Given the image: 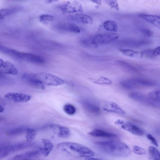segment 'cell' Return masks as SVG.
<instances>
[{
	"instance_id": "cell-1",
	"label": "cell",
	"mask_w": 160,
	"mask_h": 160,
	"mask_svg": "<svg viewBox=\"0 0 160 160\" xmlns=\"http://www.w3.org/2000/svg\"><path fill=\"white\" fill-rule=\"evenodd\" d=\"M22 79L30 85L41 89L45 86H57L63 85L65 81L51 74L45 72L25 73L22 76Z\"/></svg>"
},
{
	"instance_id": "cell-2",
	"label": "cell",
	"mask_w": 160,
	"mask_h": 160,
	"mask_svg": "<svg viewBox=\"0 0 160 160\" xmlns=\"http://www.w3.org/2000/svg\"><path fill=\"white\" fill-rule=\"evenodd\" d=\"M95 144L101 151L110 156L126 158L131 153L128 146L119 141L111 140L98 141L96 142Z\"/></svg>"
},
{
	"instance_id": "cell-3",
	"label": "cell",
	"mask_w": 160,
	"mask_h": 160,
	"mask_svg": "<svg viewBox=\"0 0 160 160\" xmlns=\"http://www.w3.org/2000/svg\"><path fill=\"white\" fill-rule=\"evenodd\" d=\"M58 149L66 154L80 158L93 157L94 152L86 146L76 142H65L58 143Z\"/></svg>"
},
{
	"instance_id": "cell-4",
	"label": "cell",
	"mask_w": 160,
	"mask_h": 160,
	"mask_svg": "<svg viewBox=\"0 0 160 160\" xmlns=\"http://www.w3.org/2000/svg\"><path fill=\"white\" fill-rule=\"evenodd\" d=\"M0 50L2 53L18 59L36 64H41L44 63L43 58L38 55L20 52L3 46H0Z\"/></svg>"
},
{
	"instance_id": "cell-5",
	"label": "cell",
	"mask_w": 160,
	"mask_h": 160,
	"mask_svg": "<svg viewBox=\"0 0 160 160\" xmlns=\"http://www.w3.org/2000/svg\"><path fill=\"white\" fill-rule=\"evenodd\" d=\"M119 37V34L115 33H101L95 35L89 38L83 39L81 42L87 46L105 45L115 41Z\"/></svg>"
},
{
	"instance_id": "cell-6",
	"label": "cell",
	"mask_w": 160,
	"mask_h": 160,
	"mask_svg": "<svg viewBox=\"0 0 160 160\" xmlns=\"http://www.w3.org/2000/svg\"><path fill=\"white\" fill-rule=\"evenodd\" d=\"M114 123L123 129L133 134L141 136L144 134V131L141 128L131 122L118 119L115 121Z\"/></svg>"
},
{
	"instance_id": "cell-7",
	"label": "cell",
	"mask_w": 160,
	"mask_h": 160,
	"mask_svg": "<svg viewBox=\"0 0 160 160\" xmlns=\"http://www.w3.org/2000/svg\"><path fill=\"white\" fill-rule=\"evenodd\" d=\"M58 7L62 12L65 13L81 12L83 10L81 4L76 1L65 2L59 5Z\"/></svg>"
},
{
	"instance_id": "cell-8",
	"label": "cell",
	"mask_w": 160,
	"mask_h": 160,
	"mask_svg": "<svg viewBox=\"0 0 160 160\" xmlns=\"http://www.w3.org/2000/svg\"><path fill=\"white\" fill-rule=\"evenodd\" d=\"M30 145L26 143H20L11 145H3L0 147V158L6 157L11 153L27 148Z\"/></svg>"
},
{
	"instance_id": "cell-9",
	"label": "cell",
	"mask_w": 160,
	"mask_h": 160,
	"mask_svg": "<svg viewBox=\"0 0 160 160\" xmlns=\"http://www.w3.org/2000/svg\"><path fill=\"white\" fill-rule=\"evenodd\" d=\"M151 41L147 40L125 39L122 40L118 43L122 46L132 48H138L150 44Z\"/></svg>"
},
{
	"instance_id": "cell-10",
	"label": "cell",
	"mask_w": 160,
	"mask_h": 160,
	"mask_svg": "<svg viewBox=\"0 0 160 160\" xmlns=\"http://www.w3.org/2000/svg\"><path fill=\"white\" fill-rule=\"evenodd\" d=\"M7 99L18 102H26L30 101L32 96L30 95L18 92H8L4 95Z\"/></svg>"
},
{
	"instance_id": "cell-11",
	"label": "cell",
	"mask_w": 160,
	"mask_h": 160,
	"mask_svg": "<svg viewBox=\"0 0 160 160\" xmlns=\"http://www.w3.org/2000/svg\"><path fill=\"white\" fill-rule=\"evenodd\" d=\"M49 127L59 138H67L70 135V130L67 127L56 124H51Z\"/></svg>"
},
{
	"instance_id": "cell-12",
	"label": "cell",
	"mask_w": 160,
	"mask_h": 160,
	"mask_svg": "<svg viewBox=\"0 0 160 160\" xmlns=\"http://www.w3.org/2000/svg\"><path fill=\"white\" fill-rule=\"evenodd\" d=\"M0 71L2 73L13 75L18 73V70L13 64L1 58L0 59Z\"/></svg>"
},
{
	"instance_id": "cell-13",
	"label": "cell",
	"mask_w": 160,
	"mask_h": 160,
	"mask_svg": "<svg viewBox=\"0 0 160 160\" xmlns=\"http://www.w3.org/2000/svg\"><path fill=\"white\" fill-rule=\"evenodd\" d=\"M58 29L64 31L74 33H78L80 32L79 27L73 23H60L56 25Z\"/></svg>"
},
{
	"instance_id": "cell-14",
	"label": "cell",
	"mask_w": 160,
	"mask_h": 160,
	"mask_svg": "<svg viewBox=\"0 0 160 160\" xmlns=\"http://www.w3.org/2000/svg\"><path fill=\"white\" fill-rule=\"evenodd\" d=\"M103 109L107 112L117 113L124 115L125 112L118 104L111 101L106 102L104 104Z\"/></svg>"
},
{
	"instance_id": "cell-15",
	"label": "cell",
	"mask_w": 160,
	"mask_h": 160,
	"mask_svg": "<svg viewBox=\"0 0 160 160\" xmlns=\"http://www.w3.org/2000/svg\"><path fill=\"white\" fill-rule=\"evenodd\" d=\"M71 20L74 22L84 24H92L93 19L89 15L80 13H77L72 16Z\"/></svg>"
},
{
	"instance_id": "cell-16",
	"label": "cell",
	"mask_w": 160,
	"mask_h": 160,
	"mask_svg": "<svg viewBox=\"0 0 160 160\" xmlns=\"http://www.w3.org/2000/svg\"><path fill=\"white\" fill-rule=\"evenodd\" d=\"M41 154L40 150H33L16 155L13 158L16 160L30 159L38 157Z\"/></svg>"
},
{
	"instance_id": "cell-17",
	"label": "cell",
	"mask_w": 160,
	"mask_h": 160,
	"mask_svg": "<svg viewBox=\"0 0 160 160\" xmlns=\"http://www.w3.org/2000/svg\"><path fill=\"white\" fill-rule=\"evenodd\" d=\"M89 134L93 137L110 138H115L118 137L116 134L98 129L92 130L89 132Z\"/></svg>"
},
{
	"instance_id": "cell-18",
	"label": "cell",
	"mask_w": 160,
	"mask_h": 160,
	"mask_svg": "<svg viewBox=\"0 0 160 160\" xmlns=\"http://www.w3.org/2000/svg\"><path fill=\"white\" fill-rule=\"evenodd\" d=\"M41 141L43 146L39 149L41 154L47 157L52 150L54 147L53 144L50 140L47 139L42 138Z\"/></svg>"
},
{
	"instance_id": "cell-19",
	"label": "cell",
	"mask_w": 160,
	"mask_h": 160,
	"mask_svg": "<svg viewBox=\"0 0 160 160\" xmlns=\"http://www.w3.org/2000/svg\"><path fill=\"white\" fill-rule=\"evenodd\" d=\"M139 16L147 22L160 28V16L141 13Z\"/></svg>"
},
{
	"instance_id": "cell-20",
	"label": "cell",
	"mask_w": 160,
	"mask_h": 160,
	"mask_svg": "<svg viewBox=\"0 0 160 160\" xmlns=\"http://www.w3.org/2000/svg\"><path fill=\"white\" fill-rule=\"evenodd\" d=\"M81 103L84 108L90 112L98 114L100 112V109L99 107L89 101L82 100Z\"/></svg>"
},
{
	"instance_id": "cell-21",
	"label": "cell",
	"mask_w": 160,
	"mask_h": 160,
	"mask_svg": "<svg viewBox=\"0 0 160 160\" xmlns=\"http://www.w3.org/2000/svg\"><path fill=\"white\" fill-rule=\"evenodd\" d=\"M120 51L124 55L136 58H141L143 56V51H135L131 49L120 48Z\"/></svg>"
},
{
	"instance_id": "cell-22",
	"label": "cell",
	"mask_w": 160,
	"mask_h": 160,
	"mask_svg": "<svg viewBox=\"0 0 160 160\" xmlns=\"http://www.w3.org/2000/svg\"><path fill=\"white\" fill-rule=\"evenodd\" d=\"M138 88L143 87H151L155 85V82L152 80L141 78H133Z\"/></svg>"
},
{
	"instance_id": "cell-23",
	"label": "cell",
	"mask_w": 160,
	"mask_h": 160,
	"mask_svg": "<svg viewBox=\"0 0 160 160\" xmlns=\"http://www.w3.org/2000/svg\"><path fill=\"white\" fill-rule=\"evenodd\" d=\"M22 9L20 6H15L8 8H2L0 11V19H3L5 17L16 12Z\"/></svg>"
},
{
	"instance_id": "cell-24",
	"label": "cell",
	"mask_w": 160,
	"mask_h": 160,
	"mask_svg": "<svg viewBox=\"0 0 160 160\" xmlns=\"http://www.w3.org/2000/svg\"><path fill=\"white\" fill-rule=\"evenodd\" d=\"M120 86L126 89H132L137 88L132 78L122 80L120 82Z\"/></svg>"
},
{
	"instance_id": "cell-25",
	"label": "cell",
	"mask_w": 160,
	"mask_h": 160,
	"mask_svg": "<svg viewBox=\"0 0 160 160\" xmlns=\"http://www.w3.org/2000/svg\"><path fill=\"white\" fill-rule=\"evenodd\" d=\"M118 64L126 70L132 72H137L138 69L135 66L125 61L119 60L117 61Z\"/></svg>"
},
{
	"instance_id": "cell-26",
	"label": "cell",
	"mask_w": 160,
	"mask_h": 160,
	"mask_svg": "<svg viewBox=\"0 0 160 160\" xmlns=\"http://www.w3.org/2000/svg\"><path fill=\"white\" fill-rule=\"evenodd\" d=\"M104 28L108 31L116 32L118 30V26L116 22L112 20H108L103 24Z\"/></svg>"
},
{
	"instance_id": "cell-27",
	"label": "cell",
	"mask_w": 160,
	"mask_h": 160,
	"mask_svg": "<svg viewBox=\"0 0 160 160\" xmlns=\"http://www.w3.org/2000/svg\"><path fill=\"white\" fill-rule=\"evenodd\" d=\"M26 138L28 142L32 141L35 138L37 134V132L34 129L27 128L26 132Z\"/></svg>"
},
{
	"instance_id": "cell-28",
	"label": "cell",
	"mask_w": 160,
	"mask_h": 160,
	"mask_svg": "<svg viewBox=\"0 0 160 160\" xmlns=\"http://www.w3.org/2000/svg\"><path fill=\"white\" fill-rule=\"evenodd\" d=\"M148 150L150 157L154 160H160V152L155 147L150 146Z\"/></svg>"
},
{
	"instance_id": "cell-29",
	"label": "cell",
	"mask_w": 160,
	"mask_h": 160,
	"mask_svg": "<svg viewBox=\"0 0 160 160\" xmlns=\"http://www.w3.org/2000/svg\"><path fill=\"white\" fill-rule=\"evenodd\" d=\"M148 97L151 100L160 101V90H155L149 92Z\"/></svg>"
},
{
	"instance_id": "cell-30",
	"label": "cell",
	"mask_w": 160,
	"mask_h": 160,
	"mask_svg": "<svg viewBox=\"0 0 160 160\" xmlns=\"http://www.w3.org/2000/svg\"><path fill=\"white\" fill-rule=\"evenodd\" d=\"M54 19V17L49 15H42L39 18L40 22L44 25H47L50 22L52 21Z\"/></svg>"
},
{
	"instance_id": "cell-31",
	"label": "cell",
	"mask_w": 160,
	"mask_h": 160,
	"mask_svg": "<svg viewBox=\"0 0 160 160\" xmlns=\"http://www.w3.org/2000/svg\"><path fill=\"white\" fill-rule=\"evenodd\" d=\"M63 109L66 113L70 115L74 114L76 112V109L75 107L70 104L65 105L63 106Z\"/></svg>"
},
{
	"instance_id": "cell-32",
	"label": "cell",
	"mask_w": 160,
	"mask_h": 160,
	"mask_svg": "<svg viewBox=\"0 0 160 160\" xmlns=\"http://www.w3.org/2000/svg\"><path fill=\"white\" fill-rule=\"evenodd\" d=\"M93 81L94 83L99 84L110 85L112 83L110 79L104 77H101Z\"/></svg>"
},
{
	"instance_id": "cell-33",
	"label": "cell",
	"mask_w": 160,
	"mask_h": 160,
	"mask_svg": "<svg viewBox=\"0 0 160 160\" xmlns=\"http://www.w3.org/2000/svg\"><path fill=\"white\" fill-rule=\"evenodd\" d=\"M27 128H18L10 130L8 132L10 136H16L20 135L26 132Z\"/></svg>"
},
{
	"instance_id": "cell-34",
	"label": "cell",
	"mask_w": 160,
	"mask_h": 160,
	"mask_svg": "<svg viewBox=\"0 0 160 160\" xmlns=\"http://www.w3.org/2000/svg\"><path fill=\"white\" fill-rule=\"evenodd\" d=\"M143 56L149 58H153L158 55L156 53L154 49H148L143 51Z\"/></svg>"
},
{
	"instance_id": "cell-35",
	"label": "cell",
	"mask_w": 160,
	"mask_h": 160,
	"mask_svg": "<svg viewBox=\"0 0 160 160\" xmlns=\"http://www.w3.org/2000/svg\"><path fill=\"white\" fill-rule=\"evenodd\" d=\"M88 57L91 58L94 60L99 61H107L111 59V57L109 56H95L89 55H87Z\"/></svg>"
},
{
	"instance_id": "cell-36",
	"label": "cell",
	"mask_w": 160,
	"mask_h": 160,
	"mask_svg": "<svg viewBox=\"0 0 160 160\" xmlns=\"http://www.w3.org/2000/svg\"><path fill=\"white\" fill-rule=\"evenodd\" d=\"M105 2L111 8L116 10H119V7L117 0H104Z\"/></svg>"
},
{
	"instance_id": "cell-37",
	"label": "cell",
	"mask_w": 160,
	"mask_h": 160,
	"mask_svg": "<svg viewBox=\"0 0 160 160\" xmlns=\"http://www.w3.org/2000/svg\"><path fill=\"white\" fill-rule=\"evenodd\" d=\"M132 151L134 153L138 155H144L146 153V151L145 149L136 145L133 147Z\"/></svg>"
},
{
	"instance_id": "cell-38",
	"label": "cell",
	"mask_w": 160,
	"mask_h": 160,
	"mask_svg": "<svg viewBox=\"0 0 160 160\" xmlns=\"http://www.w3.org/2000/svg\"><path fill=\"white\" fill-rule=\"evenodd\" d=\"M147 138L156 147L158 146V144L156 139L152 135L148 133L147 135Z\"/></svg>"
},
{
	"instance_id": "cell-39",
	"label": "cell",
	"mask_w": 160,
	"mask_h": 160,
	"mask_svg": "<svg viewBox=\"0 0 160 160\" xmlns=\"http://www.w3.org/2000/svg\"><path fill=\"white\" fill-rule=\"evenodd\" d=\"M141 31L143 34L147 36H152L153 34L152 32L148 29L142 28L141 30Z\"/></svg>"
},
{
	"instance_id": "cell-40",
	"label": "cell",
	"mask_w": 160,
	"mask_h": 160,
	"mask_svg": "<svg viewBox=\"0 0 160 160\" xmlns=\"http://www.w3.org/2000/svg\"><path fill=\"white\" fill-rule=\"evenodd\" d=\"M154 50L157 55H160V46L157 47Z\"/></svg>"
},
{
	"instance_id": "cell-41",
	"label": "cell",
	"mask_w": 160,
	"mask_h": 160,
	"mask_svg": "<svg viewBox=\"0 0 160 160\" xmlns=\"http://www.w3.org/2000/svg\"><path fill=\"white\" fill-rule=\"evenodd\" d=\"M93 2L95 3L96 4L101 5V0H91Z\"/></svg>"
},
{
	"instance_id": "cell-42",
	"label": "cell",
	"mask_w": 160,
	"mask_h": 160,
	"mask_svg": "<svg viewBox=\"0 0 160 160\" xmlns=\"http://www.w3.org/2000/svg\"><path fill=\"white\" fill-rule=\"evenodd\" d=\"M60 0H46V2L47 3H51L56 2Z\"/></svg>"
},
{
	"instance_id": "cell-43",
	"label": "cell",
	"mask_w": 160,
	"mask_h": 160,
	"mask_svg": "<svg viewBox=\"0 0 160 160\" xmlns=\"http://www.w3.org/2000/svg\"><path fill=\"white\" fill-rule=\"evenodd\" d=\"M4 110V108L3 106L0 105V112L1 113L3 112Z\"/></svg>"
},
{
	"instance_id": "cell-44",
	"label": "cell",
	"mask_w": 160,
	"mask_h": 160,
	"mask_svg": "<svg viewBox=\"0 0 160 160\" xmlns=\"http://www.w3.org/2000/svg\"></svg>"
}]
</instances>
